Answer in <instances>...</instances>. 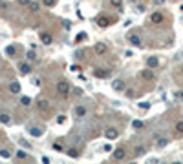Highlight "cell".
Masks as SVG:
<instances>
[{
	"label": "cell",
	"instance_id": "cell-1",
	"mask_svg": "<svg viewBox=\"0 0 183 164\" xmlns=\"http://www.w3.org/2000/svg\"><path fill=\"white\" fill-rule=\"evenodd\" d=\"M57 93L60 95V97H68L70 95V82H66V80H60V82H57Z\"/></svg>",
	"mask_w": 183,
	"mask_h": 164
},
{
	"label": "cell",
	"instance_id": "cell-2",
	"mask_svg": "<svg viewBox=\"0 0 183 164\" xmlns=\"http://www.w3.org/2000/svg\"><path fill=\"white\" fill-rule=\"evenodd\" d=\"M97 24H99L101 27H108L110 24H114V18L106 17V15H101V17H97Z\"/></svg>",
	"mask_w": 183,
	"mask_h": 164
},
{
	"label": "cell",
	"instance_id": "cell-3",
	"mask_svg": "<svg viewBox=\"0 0 183 164\" xmlns=\"http://www.w3.org/2000/svg\"><path fill=\"white\" fill-rule=\"evenodd\" d=\"M104 135H106V139H108V140H116L117 137H119V131H117L116 128H108L106 131H104Z\"/></svg>",
	"mask_w": 183,
	"mask_h": 164
},
{
	"label": "cell",
	"instance_id": "cell-4",
	"mask_svg": "<svg viewBox=\"0 0 183 164\" xmlns=\"http://www.w3.org/2000/svg\"><path fill=\"white\" fill-rule=\"evenodd\" d=\"M163 20H165V17H163V13H159V11H156V13L150 15V22L152 24H161Z\"/></svg>",
	"mask_w": 183,
	"mask_h": 164
},
{
	"label": "cell",
	"instance_id": "cell-5",
	"mask_svg": "<svg viewBox=\"0 0 183 164\" xmlns=\"http://www.w3.org/2000/svg\"><path fill=\"white\" fill-rule=\"evenodd\" d=\"M158 66H159L158 57H148V58H147V67H148V69H156Z\"/></svg>",
	"mask_w": 183,
	"mask_h": 164
},
{
	"label": "cell",
	"instance_id": "cell-6",
	"mask_svg": "<svg viewBox=\"0 0 183 164\" xmlns=\"http://www.w3.org/2000/svg\"><path fill=\"white\" fill-rule=\"evenodd\" d=\"M18 71H20V75H29V73H31V64L22 62V64L18 66Z\"/></svg>",
	"mask_w": 183,
	"mask_h": 164
},
{
	"label": "cell",
	"instance_id": "cell-7",
	"mask_svg": "<svg viewBox=\"0 0 183 164\" xmlns=\"http://www.w3.org/2000/svg\"><path fill=\"white\" fill-rule=\"evenodd\" d=\"M128 42H130L132 46H135V47H141V46H143V42H141L139 35H130V37H128Z\"/></svg>",
	"mask_w": 183,
	"mask_h": 164
},
{
	"label": "cell",
	"instance_id": "cell-8",
	"mask_svg": "<svg viewBox=\"0 0 183 164\" xmlns=\"http://www.w3.org/2000/svg\"><path fill=\"white\" fill-rule=\"evenodd\" d=\"M40 42H42L44 46H50L53 42V37L50 35V33H40Z\"/></svg>",
	"mask_w": 183,
	"mask_h": 164
},
{
	"label": "cell",
	"instance_id": "cell-9",
	"mask_svg": "<svg viewBox=\"0 0 183 164\" xmlns=\"http://www.w3.org/2000/svg\"><path fill=\"white\" fill-rule=\"evenodd\" d=\"M125 155H126V149L125 148H117L116 151H114V159H116V161H123Z\"/></svg>",
	"mask_w": 183,
	"mask_h": 164
},
{
	"label": "cell",
	"instance_id": "cell-10",
	"mask_svg": "<svg viewBox=\"0 0 183 164\" xmlns=\"http://www.w3.org/2000/svg\"><path fill=\"white\" fill-rule=\"evenodd\" d=\"M112 88H114L116 91H125V82L121 80V79H117V80L112 82Z\"/></svg>",
	"mask_w": 183,
	"mask_h": 164
},
{
	"label": "cell",
	"instance_id": "cell-11",
	"mask_svg": "<svg viewBox=\"0 0 183 164\" xmlns=\"http://www.w3.org/2000/svg\"><path fill=\"white\" fill-rule=\"evenodd\" d=\"M141 77H143L145 80H154V79H156V75H154L152 69H143V71H141Z\"/></svg>",
	"mask_w": 183,
	"mask_h": 164
},
{
	"label": "cell",
	"instance_id": "cell-12",
	"mask_svg": "<svg viewBox=\"0 0 183 164\" xmlns=\"http://www.w3.org/2000/svg\"><path fill=\"white\" fill-rule=\"evenodd\" d=\"M95 51H97V55H104V53L108 51V46L103 44V42H97V44H95Z\"/></svg>",
	"mask_w": 183,
	"mask_h": 164
},
{
	"label": "cell",
	"instance_id": "cell-13",
	"mask_svg": "<svg viewBox=\"0 0 183 164\" xmlns=\"http://www.w3.org/2000/svg\"><path fill=\"white\" fill-rule=\"evenodd\" d=\"M37 108L40 109V111H46V109L50 108V102H48V100H44V99H39V102H37Z\"/></svg>",
	"mask_w": 183,
	"mask_h": 164
},
{
	"label": "cell",
	"instance_id": "cell-14",
	"mask_svg": "<svg viewBox=\"0 0 183 164\" xmlns=\"http://www.w3.org/2000/svg\"><path fill=\"white\" fill-rule=\"evenodd\" d=\"M93 75H95L97 79H106L108 77V71L106 69H95V71H93Z\"/></svg>",
	"mask_w": 183,
	"mask_h": 164
},
{
	"label": "cell",
	"instance_id": "cell-15",
	"mask_svg": "<svg viewBox=\"0 0 183 164\" xmlns=\"http://www.w3.org/2000/svg\"><path fill=\"white\" fill-rule=\"evenodd\" d=\"M6 55H8V57H15L17 55V47L15 46H8L6 47Z\"/></svg>",
	"mask_w": 183,
	"mask_h": 164
},
{
	"label": "cell",
	"instance_id": "cell-16",
	"mask_svg": "<svg viewBox=\"0 0 183 164\" xmlns=\"http://www.w3.org/2000/svg\"><path fill=\"white\" fill-rule=\"evenodd\" d=\"M9 91H11V93H20V84H18V82H11Z\"/></svg>",
	"mask_w": 183,
	"mask_h": 164
},
{
	"label": "cell",
	"instance_id": "cell-17",
	"mask_svg": "<svg viewBox=\"0 0 183 164\" xmlns=\"http://www.w3.org/2000/svg\"><path fill=\"white\" fill-rule=\"evenodd\" d=\"M75 115H77V117H84V115H86V108L84 106H77L75 108Z\"/></svg>",
	"mask_w": 183,
	"mask_h": 164
},
{
	"label": "cell",
	"instance_id": "cell-18",
	"mask_svg": "<svg viewBox=\"0 0 183 164\" xmlns=\"http://www.w3.org/2000/svg\"><path fill=\"white\" fill-rule=\"evenodd\" d=\"M29 133L33 137H40V135H42V129H40V128H29Z\"/></svg>",
	"mask_w": 183,
	"mask_h": 164
},
{
	"label": "cell",
	"instance_id": "cell-19",
	"mask_svg": "<svg viewBox=\"0 0 183 164\" xmlns=\"http://www.w3.org/2000/svg\"><path fill=\"white\" fill-rule=\"evenodd\" d=\"M0 122H4V124H9V122H11V117H9L8 113H2V115H0Z\"/></svg>",
	"mask_w": 183,
	"mask_h": 164
},
{
	"label": "cell",
	"instance_id": "cell-20",
	"mask_svg": "<svg viewBox=\"0 0 183 164\" xmlns=\"http://www.w3.org/2000/svg\"><path fill=\"white\" fill-rule=\"evenodd\" d=\"M145 153H147V148H143V146L135 148V157H143Z\"/></svg>",
	"mask_w": 183,
	"mask_h": 164
},
{
	"label": "cell",
	"instance_id": "cell-21",
	"mask_svg": "<svg viewBox=\"0 0 183 164\" xmlns=\"http://www.w3.org/2000/svg\"><path fill=\"white\" fill-rule=\"evenodd\" d=\"M110 4L114 6V8H117V9L123 8V0H110Z\"/></svg>",
	"mask_w": 183,
	"mask_h": 164
},
{
	"label": "cell",
	"instance_id": "cell-22",
	"mask_svg": "<svg viewBox=\"0 0 183 164\" xmlns=\"http://www.w3.org/2000/svg\"><path fill=\"white\" fill-rule=\"evenodd\" d=\"M68 155H70L72 159H77V157H79V149H75V148H73V149H68Z\"/></svg>",
	"mask_w": 183,
	"mask_h": 164
},
{
	"label": "cell",
	"instance_id": "cell-23",
	"mask_svg": "<svg viewBox=\"0 0 183 164\" xmlns=\"http://www.w3.org/2000/svg\"><path fill=\"white\" fill-rule=\"evenodd\" d=\"M176 133H178V135H183V120H179L178 124H176Z\"/></svg>",
	"mask_w": 183,
	"mask_h": 164
},
{
	"label": "cell",
	"instance_id": "cell-24",
	"mask_svg": "<svg viewBox=\"0 0 183 164\" xmlns=\"http://www.w3.org/2000/svg\"><path fill=\"white\" fill-rule=\"evenodd\" d=\"M57 0H42V4L46 6V8H51V6H55Z\"/></svg>",
	"mask_w": 183,
	"mask_h": 164
},
{
	"label": "cell",
	"instance_id": "cell-25",
	"mask_svg": "<svg viewBox=\"0 0 183 164\" xmlns=\"http://www.w3.org/2000/svg\"><path fill=\"white\" fill-rule=\"evenodd\" d=\"M168 144V139H159L158 140V148H163V146H167Z\"/></svg>",
	"mask_w": 183,
	"mask_h": 164
},
{
	"label": "cell",
	"instance_id": "cell-26",
	"mask_svg": "<svg viewBox=\"0 0 183 164\" xmlns=\"http://www.w3.org/2000/svg\"><path fill=\"white\" fill-rule=\"evenodd\" d=\"M0 157H4V159H9L11 153L8 151V149H0Z\"/></svg>",
	"mask_w": 183,
	"mask_h": 164
},
{
	"label": "cell",
	"instance_id": "cell-27",
	"mask_svg": "<svg viewBox=\"0 0 183 164\" xmlns=\"http://www.w3.org/2000/svg\"><path fill=\"white\" fill-rule=\"evenodd\" d=\"M132 126H134L135 129H141V128H143V122H141V120H134V122H132Z\"/></svg>",
	"mask_w": 183,
	"mask_h": 164
},
{
	"label": "cell",
	"instance_id": "cell-28",
	"mask_svg": "<svg viewBox=\"0 0 183 164\" xmlns=\"http://www.w3.org/2000/svg\"><path fill=\"white\" fill-rule=\"evenodd\" d=\"M84 38H86V33H79V35H77V38H75V42H83Z\"/></svg>",
	"mask_w": 183,
	"mask_h": 164
},
{
	"label": "cell",
	"instance_id": "cell-29",
	"mask_svg": "<svg viewBox=\"0 0 183 164\" xmlns=\"http://www.w3.org/2000/svg\"><path fill=\"white\" fill-rule=\"evenodd\" d=\"M20 102H22L24 106H28V104H31V99L29 97H22V99H20Z\"/></svg>",
	"mask_w": 183,
	"mask_h": 164
},
{
	"label": "cell",
	"instance_id": "cell-30",
	"mask_svg": "<svg viewBox=\"0 0 183 164\" xmlns=\"http://www.w3.org/2000/svg\"><path fill=\"white\" fill-rule=\"evenodd\" d=\"M28 58H29V60H35V58H37V53H35V51H28Z\"/></svg>",
	"mask_w": 183,
	"mask_h": 164
},
{
	"label": "cell",
	"instance_id": "cell-31",
	"mask_svg": "<svg viewBox=\"0 0 183 164\" xmlns=\"http://www.w3.org/2000/svg\"><path fill=\"white\" fill-rule=\"evenodd\" d=\"M139 108L141 109H148V108H150V104H148V102H139Z\"/></svg>",
	"mask_w": 183,
	"mask_h": 164
},
{
	"label": "cell",
	"instance_id": "cell-32",
	"mask_svg": "<svg viewBox=\"0 0 183 164\" xmlns=\"http://www.w3.org/2000/svg\"><path fill=\"white\" fill-rule=\"evenodd\" d=\"M29 8H31V11H39V4H37V2H31Z\"/></svg>",
	"mask_w": 183,
	"mask_h": 164
},
{
	"label": "cell",
	"instance_id": "cell-33",
	"mask_svg": "<svg viewBox=\"0 0 183 164\" xmlns=\"http://www.w3.org/2000/svg\"><path fill=\"white\" fill-rule=\"evenodd\" d=\"M174 97H176V100H183V91H176Z\"/></svg>",
	"mask_w": 183,
	"mask_h": 164
},
{
	"label": "cell",
	"instance_id": "cell-34",
	"mask_svg": "<svg viewBox=\"0 0 183 164\" xmlns=\"http://www.w3.org/2000/svg\"><path fill=\"white\" fill-rule=\"evenodd\" d=\"M17 157H18V159H26V151H22V149H20V151L17 153Z\"/></svg>",
	"mask_w": 183,
	"mask_h": 164
},
{
	"label": "cell",
	"instance_id": "cell-35",
	"mask_svg": "<svg viewBox=\"0 0 183 164\" xmlns=\"http://www.w3.org/2000/svg\"><path fill=\"white\" fill-rule=\"evenodd\" d=\"M145 9H147L145 4H139V6H137V11H139V13H145Z\"/></svg>",
	"mask_w": 183,
	"mask_h": 164
},
{
	"label": "cell",
	"instance_id": "cell-36",
	"mask_svg": "<svg viewBox=\"0 0 183 164\" xmlns=\"http://www.w3.org/2000/svg\"><path fill=\"white\" fill-rule=\"evenodd\" d=\"M152 2H154V6H163L165 0H152Z\"/></svg>",
	"mask_w": 183,
	"mask_h": 164
},
{
	"label": "cell",
	"instance_id": "cell-37",
	"mask_svg": "<svg viewBox=\"0 0 183 164\" xmlns=\"http://www.w3.org/2000/svg\"><path fill=\"white\" fill-rule=\"evenodd\" d=\"M70 69H72V71H79V69H81V66H79V64H73Z\"/></svg>",
	"mask_w": 183,
	"mask_h": 164
},
{
	"label": "cell",
	"instance_id": "cell-38",
	"mask_svg": "<svg viewBox=\"0 0 183 164\" xmlns=\"http://www.w3.org/2000/svg\"><path fill=\"white\" fill-rule=\"evenodd\" d=\"M18 4H20V6H28V4H31V2H29V0H18Z\"/></svg>",
	"mask_w": 183,
	"mask_h": 164
},
{
	"label": "cell",
	"instance_id": "cell-39",
	"mask_svg": "<svg viewBox=\"0 0 183 164\" xmlns=\"http://www.w3.org/2000/svg\"><path fill=\"white\" fill-rule=\"evenodd\" d=\"M64 24V29H72V24L70 22H62Z\"/></svg>",
	"mask_w": 183,
	"mask_h": 164
},
{
	"label": "cell",
	"instance_id": "cell-40",
	"mask_svg": "<svg viewBox=\"0 0 183 164\" xmlns=\"http://www.w3.org/2000/svg\"><path fill=\"white\" fill-rule=\"evenodd\" d=\"M57 122H59V124H62V122H64V117H62V115H60V117H57Z\"/></svg>",
	"mask_w": 183,
	"mask_h": 164
},
{
	"label": "cell",
	"instance_id": "cell-41",
	"mask_svg": "<svg viewBox=\"0 0 183 164\" xmlns=\"http://www.w3.org/2000/svg\"><path fill=\"white\" fill-rule=\"evenodd\" d=\"M73 93H75V95H83V90H79V88H77V90H73Z\"/></svg>",
	"mask_w": 183,
	"mask_h": 164
},
{
	"label": "cell",
	"instance_id": "cell-42",
	"mask_svg": "<svg viewBox=\"0 0 183 164\" xmlns=\"http://www.w3.org/2000/svg\"><path fill=\"white\" fill-rule=\"evenodd\" d=\"M181 75H183V66H181Z\"/></svg>",
	"mask_w": 183,
	"mask_h": 164
},
{
	"label": "cell",
	"instance_id": "cell-43",
	"mask_svg": "<svg viewBox=\"0 0 183 164\" xmlns=\"http://www.w3.org/2000/svg\"><path fill=\"white\" fill-rule=\"evenodd\" d=\"M130 2H135V0H130Z\"/></svg>",
	"mask_w": 183,
	"mask_h": 164
},
{
	"label": "cell",
	"instance_id": "cell-44",
	"mask_svg": "<svg viewBox=\"0 0 183 164\" xmlns=\"http://www.w3.org/2000/svg\"><path fill=\"white\" fill-rule=\"evenodd\" d=\"M174 164H179V162H174Z\"/></svg>",
	"mask_w": 183,
	"mask_h": 164
},
{
	"label": "cell",
	"instance_id": "cell-45",
	"mask_svg": "<svg viewBox=\"0 0 183 164\" xmlns=\"http://www.w3.org/2000/svg\"><path fill=\"white\" fill-rule=\"evenodd\" d=\"M132 164H135V162H132Z\"/></svg>",
	"mask_w": 183,
	"mask_h": 164
}]
</instances>
